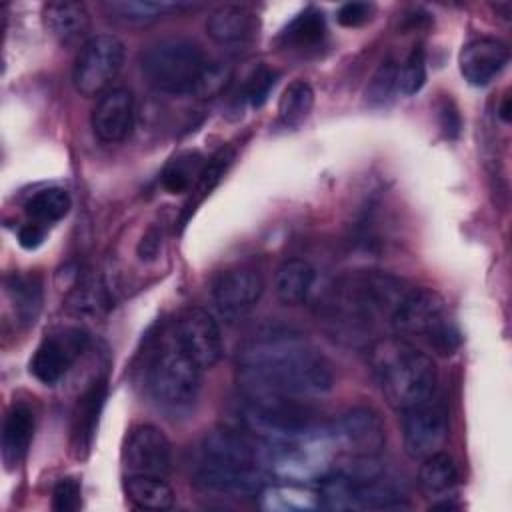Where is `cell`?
Wrapping results in <instances>:
<instances>
[{
  "label": "cell",
  "mask_w": 512,
  "mask_h": 512,
  "mask_svg": "<svg viewBox=\"0 0 512 512\" xmlns=\"http://www.w3.org/2000/svg\"><path fill=\"white\" fill-rule=\"evenodd\" d=\"M244 394L290 398L320 396L332 390V366L304 336L274 330L254 336L236 356Z\"/></svg>",
  "instance_id": "6da1fadb"
},
{
  "label": "cell",
  "mask_w": 512,
  "mask_h": 512,
  "mask_svg": "<svg viewBox=\"0 0 512 512\" xmlns=\"http://www.w3.org/2000/svg\"><path fill=\"white\" fill-rule=\"evenodd\" d=\"M408 286L386 272H352L334 282L326 298L328 320L346 336H366L378 322L392 320Z\"/></svg>",
  "instance_id": "7a4b0ae2"
},
{
  "label": "cell",
  "mask_w": 512,
  "mask_h": 512,
  "mask_svg": "<svg viewBox=\"0 0 512 512\" xmlns=\"http://www.w3.org/2000/svg\"><path fill=\"white\" fill-rule=\"evenodd\" d=\"M370 366L384 400L398 412L432 400L438 384V370L416 344L388 336L370 348Z\"/></svg>",
  "instance_id": "3957f363"
},
{
  "label": "cell",
  "mask_w": 512,
  "mask_h": 512,
  "mask_svg": "<svg viewBox=\"0 0 512 512\" xmlns=\"http://www.w3.org/2000/svg\"><path fill=\"white\" fill-rule=\"evenodd\" d=\"M200 378L202 368L182 350L172 328L166 326L152 344L144 368V384L150 398L172 414L186 412L198 398Z\"/></svg>",
  "instance_id": "277c9868"
},
{
  "label": "cell",
  "mask_w": 512,
  "mask_h": 512,
  "mask_svg": "<svg viewBox=\"0 0 512 512\" xmlns=\"http://www.w3.org/2000/svg\"><path fill=\"white\" fill-rule=\"evenodd\" d=\"M240 420L266 444L302 442L328 432L308 406L276 394H244Z\"/></svg>",
  "instance_id": "5b68a950"
},
{
  "label": "cell",
  "mask_w": 512,
  "mask_h": 512,
  "mask_svg": "<svg viewBox=\"0 0 512 512\" xmlns=\"http://www.w3.org/2000/svg\"><path fill=\"white\" fill-rule=\"evenodd\" d=\"M396 336L412 342L420 340L438 354H452L460 346V332L444 298L430 288H408L390 320Z\"/></svg>",
  "instance_id": "8992f818"
},
{
  "label": "cell",
  "mask_w": 512,
  "mask_h": 512,
  "mask_svg": "<svg viewBox=\"0 0 512 512\" xmlns=\"http://www.w3.org/2000/svg\"><path fill=\"white\" fill-rule=\"evenodd\" d=\"M206 54L188 38H164L150 44L140 56V68L148 84L164 94H192Z\"/></svg>",
  "instance_id": "52a82bcc"
},
{
  "label": "cell",
  "mask_w": 512,
  "mask_h": 512,
  "mask_svg": "<svg viewBox=\"0 0 512 512\" xmlns=\"http://www.w3.org/2000/svg\"><path fill=\"white\" fill-rule=\"evenodd\" d=\"M124 64V44L114 34H96L88 38L72 68L74 88L82 96H102Z\"/></svg>",
  "instance_id": "ba28073f"
},
{
  "label": "cell",
  "mask_w": 512,
  "mask_h": 512,
  "mask_svg": "<svg viewBox=\"0 0 512 512\" xmlns=\"http://www.w3.org/2000/svg\"><path fill=\"white\" fill-rule=\"evenodd\" d=\"M328 432L302 442L268 444L264 454L266 468L280 480L286 482H308L322 480L332 468L328 458Z\"/></svg>",
  "instance_id": "9c48e42d"
},
{
  "label": "cell",
  "mask_w": 512,
  "mask_h": 512,
  "mask_svg": "<svg viewBox=\"0 0 512 512\" xmlns=\"http://www.w3.org/2000/svg\"><path fill=\"white\" fill-rule=\"evenodd\" d=\"M330 442L348 456H378L386 446V428L380 414L368 406L342 412L328 426Z\"/></svg>",
  "instance_id": "30bf717a"
},
{
  "label": "cell",
  "mask_w": 512,
  "mask_h": 512,
  "mask_svg": "<svg viewBox=\"0 0 512 512\" xmlns=\"http://www.w3.org/2000/svg\"><path fill=\"white\" fill-rule=\"evenodd\" d=\"M88 346V334L82 328H60L42 338L30 358V374L46 384H56Z\"/></svg>",
  "instance_id": "8fae6325"
},
{
  "label": "cell",
  "mask_w": 512,
  "mask_h": 512,
  "mask_svg": "<svg viewBox=\"0 0 512 512\" xmlns=\"http://www.w3.org/2000/svg\"><path fill=\"white\" fill-rule=\"evenodd\" d=\"M182 350L202 368L210 370L222 358V336L216 320L202 308H186L170 324Z\"/></svg>",
  "instance_id": "7c38bea8"
},
{
  "label": "cell",
  "mask_w": 512,
  "mask_h": 512,
  "mask_svg": "<svg viewBox=\"0 0 512 512\" xmlns=\"http://www.w3.org/2000/svg\"><path fill=\"white\" fill-rule=\"evenodd\" d=\"M122 462L128 474L166 478L172 468V444L160 428L152 424H136L126 434Z\"/></svg>",
  "instance_id": "4fadbf2b"
},
{
  "label": "cell",
  "mask_w": 512,
  "mask_h": 512,
  "mask_svg": "<svg viewBox=\"0 0 512 512\" xmlns=\"http://www.w3.org/2000/svg\"><path fill=\"white\" fill-rule=\"evenodd\" d=\"M402 438L406 454L424 460L440 452L448 440V414L440 404H420L402 412Z\"/></svg>",
  "instance_id": "5bb4252c"
},
{
  "label": "cell",
  "mask_w": 512,
  "mask_h": 512,
  "mask_svg": "<svg viewBox=\"0 0 512 512\" xmlns=\"http://www.w3.org/2000/svg\"><path fill=\"white\" fill-rule=\"evenodd\" d=\"M262 292L264 278L250 266H236L222 272L212 286L214 304L228 322L244 318L258 304Z\"/></svg>",
  "instance_id": "9a60e30c"
},
{
  "label": "cell",
  "mask_w": 512,
  "mask_h": 512,
  "mask_svg": "<svg viewBox=\"0 0 512 512\" xmlns=\"http://www.w3.org/2000/svg\"><path fill=\"white\" fill-rule=\"evenodd\" d=\"M508 60L510 50L502 40L480 36L462 46L458 66L468 84L486 86L506 68Z\"/></svg>",
  "instance_id": "2e32d148"
},
{
  "label": "cell",
  "mask_w": 512,
  "mask_h": 512,
  "mask_svg": "<svg viewBox=\"0 0 512 512\" xmlns=\"http://www.w3.org/2000/svg\"><path fill=\"white\" fill-rule=\"evenodd\" d=\"M92 130L102 142H120L134 128V96L128 88L106 90L90 116Z\"/></svg>",
  "instance_id": "e0dca14e"
},
{
  "label": "cell",
  "mask_w": 512,
  "mask_h": 512,
  "mask_svg": "<svg viewBox=\"0 0 512 512\" xmlns=\"http://www.w3.org/2000/svg\"><path fill=\"white\" fill-rule=\"evenodd\" d=\"M194 482L206 492L228 496H258L266 486L258 466H210L200 462L194 472Z\"/></svg>",
  "instance_id": "ac0fdd59"
},
{
  "label": "cell",
  "mask_w": 512,
  "mask_h": 512,
  "mask_svg": "<svg viewBox=\"0 0 512 512\" xmlns=\"http://www.w3.org/2000/svg\"><path fill=\"white\" fill-rule=\"evenodd\" d=\"M208 36L222 46H244L258 38V14L240 4H224L210 12L206 20Z\"/></svg>",
  "instance_id": "d6986e66"
},
{
  "label": "cell",
  "mask_w": 512,
  "mask_h": 512,
  "mask_svg": "<svg viewBox=\"0 0 512 512\" xmlns=\"http://www.w3.org/2000/svg\"><path fill=\"white\" fill-rule=\"evenodd\" d=\"M200 464L210 466H256L258 454L252 442L230 428L208 432L200 446Z\"/></svg>",
  "instance_id": "ffe728a7"
},
{
  "label": "cell",
  "mask_w": 512,
  "mask_h": 512,
  "mask_svg": "<svg viewBox=\"0 0 512 512\" xmlns=\"http://www.w3.org/2000/svg\"><path fill=\"white\" fill-rule=\"evenodd\" d=\"M458 484V470L446 452H436L422 460L418 470V486L426 498L436 500L432 508H454L448 500L452 498Z\"/></svg>",
  "instance_id": "44dd1931"
},
{
  "label": "cell",
  "mask_w": 512,
  "mask_h": 512,
  "mask_svg": "<svg viewBox=\"0 0 512 512\" xmlns=\"http://www.w3.org/2000/svg\"><path fill=\"white\" fill-rule=\"evenodd\" d=\"M42 22L58 42L72 44L88 34L90 12L82 2L52 0L42 6Z\"/></svg>",
  "instance_id": "7402d4cb"
},
{
  "label": "cell",
  "mask_w": 512,
  "mask_h": 512,
  "mask_svg": "<svg viewBox=\"0 0 512 512\" xmlns=\"http://www.w3.org/2000/svg\"><path fill=\"white\" fill-rule=\"evenodd\" d=\"M32 436H34L32 410L22 402H14L6 412L4 424H2V462L6 464L8 470L16 468L24 460L30 448Z\"/></svg>",
  "instance_id": "603a6c76"
},
{
  "label": "cell",
  "mask_w": 512,
  "mask_h": 512,
  "mask_svg": "<svg viewBox=\"0 0 512 512\" xmlns=\"http://www.w3.org/2000/svg\"><path fill=\"white\" fill-rule=\"evenodd\" d=\"M106 398V380H94L92 386L78 398L74 418H72V448L76 456H86L90 450L100 410Z\"/></svg>",
  "instance_id": "cb8c5ba5"
},
{
  "label": "cell",
  "mask_w": 512,
  "mask_h": 512,
  "mask_svg": "<svg viewBox=\"0 0 512 512\" xmlns=\"http://www.w3.org/2000/svg\"><path fill=\"white\" fill-rule=\"evenodd\" d=\"M8 302L14 320L20 326H32L42 310V282L36 274L12 272L4 278Z\"/></svg>",
  "instance_id": "d4e9b609"
},
{
  "label": "cell",
  "mask_w": 512,
  "mask_h": 512,
  "mask_svg": "<svg viewBox=\"0 0 512 512\" xmlns=\"http://www.w3.org/2000/svg\"><path fill=\"white\" fill-rule=\"evenodd\" d=\"M314 278H316V272L306 260H300V258L284 260L278 266L274 276V290L278 300L288 306L302 304L312 290Z\"/></svg>",
  "instance_id": "484cf974"
},
{
  "label": "cell",
  "mask_w": 512,
  "mask_h": 512,
  "mask_svg": "<svg viewBox=\"0 0 512 512\" xmlns=\"http://www.w3.org/2000/svg\"><path fill=\"white\" fill-rule=\"evenodd\" d=\"M260 506L274 512H308L322 508L318 490H310L300 482H290L284 486H264L258 492Z\"/></svg>",
  "instance_id": "4316f807"
},
{
  "label": "cell",
  "mask_w": 512,
  "mask_h": 512,
  "mask_svg": "<svg viewBox=\"0 0 512 512\" xmlns=\"http://www.w3.org/2000/svg\"><path fill=\"white\" fill-rule=\"evenodd\" d=\"M326 38L324 14L316 8H306L296 14L280 34V44L288 50H312Z\"/></svg>",
  "instance_id": "83f0119b"
},
{
  "label": "cell",
  "mask_w": 512,
  "mask_h": 512,
  "mask_svg": "<svg viewBox=\"0 0 512 512\" xmlns=\"http://www.w3.org/2000/svg\"><path fill=\"white\" fill-rule=\"evenodd\" d=\"M124 492L128 500L142 510H166L174 504V490L160 476L128 474Z\"/></svg>",
  "instance_id": "f1b7e54d"
},
{
  "label": "cell",
  "mask_w": 512,
  "mask_h": 512,
  "mask_svg": "<svg viewBox=\"0 0 512 512\" xmlns=\"http://www.w3.org/2000/svg\"><path fill=\"white\" fill-rule=\"evenodd\" d=\"M202 168H204V158L198 152L188 150V152L176 154L174 158H170V162L164 166L160 174L164 190H168L170 194L190 192L198 182Z\"/></svg>",
  "instance_id": "f546056e"
},
{
  "label": "cell",
  "mask_w": 512,
  "mask_h": 512,
  "mask_svg": "<svg viewBox=\"0 0 512 512\" xmlns=\"http://www.w3.org/2000/svg\"><path fill=\"white\" fill-rule=\"evenodd\" d=\"M70 208H72L70 194L58 186L44 188L32 194L24 204V210L30 216V220L42 226L62 220L70 212Z\"/></svg>",
  "instance_id": "4dcf8cb0"
},
{
  "label": "cell",
  "mask_w": 512,
  "mask_h": 512,
  "mask_svg": "<svg viewBox=\"0 0 512 512\" xmlns=\"http://www.w3.org/2000/svg\"><path fill=\"white\" fill-rule=\"evenodd\" d=\"M66 306L76 314H102L112 306V298L104 280L96 274H88L68 294Z\"/></svg>",
  "instance_id": "1f68e13d"
},
{
  "label": "cell",
  "mask_w": 512,
  "mask_h": 512,
  "mask_svg": "<svg viewBox=\"0 0 512 512\" xmlns=\"http://www.w3.org/2000/svg\"><path fill=\"white\" fill-rule=\"evenodd\" d=\"M188 4L178 2H150V0H112L106 2L104 8L118 20L130 24H148L162 18L168 12L186 8Z\"/></svg>",
  "instance_id": "d6a6232c"
},
{
  "label": "cell",
  "mask_w": 512,
  "mask_h": 512,
  "mask_svg": "<svg viewBox=\"0 0 512 512\" xmlns=\"http://www.w3.org/2000/svg\"><path fill=\"white\" fill-rule=\"evenodd\" d=\"M312 108L314 90L304 80H294L292 84H288L278 100V116L290 128L300 126L310 116Z\"/></svg>",
  "instance_id": "836d02e7"
},
{
  "label": "cell",
  "mask_w": 512,
  "mask_h": 512,
  "mask_svg": "<svg viewBox=\"0 0 512 512\" xmlns=\"http://www.w3.org/2000/svg\"><path fill=\"white\" fill-rule=\"evenodd\" d=\"M232 158H234V152H232L230 148H222V150H218V152L204 164L198 182H196L194 188L190 190V192H192V200L186 204L184 218H186L190 212H194V208L212 192V188L220 182V178H222L224 172L228 170Z\"/></svg>",
  "instance_id": "e575fe53"
},
{
  "label": "cell",
  "mask_w": 512,
  "mask_h": 512,
  "mask_svg": "<svg viewBox=\"0 0 512 512\" xmlns=\"http://www.w3.org/2000/svg\"><path fill=\"white\" fill-rule=\"evenodd\" d=\"M398 80V64L394 58H384L378 68L374 70L372 78L366 84L364 98L370 106H382L390 100L392 92L396 90Z\"/></svg>",
  "instance_id": "d590c367"
},
{
  "label": "cell",
  "mask_w": 512,
  "mask_h": 512,
  "mask_svg": "<svg viewBox=\"0 0 512 512\" xmlns=\"http://www.w3.org/2000/svg\"><path fill=\"white\" fill-rule=\"evenodd\" d=\"M232 76H234V70L230 64L218 62V60H214V62L208 60L192 94L200 100H212V98L220 96L230 86Z\"/></svg>",
  "instance_id": "8d00e7d4"
},
{
  "label": "cell",
  "mask_w": 512,
  "mask_h": 512,
  "mask_svg": "<svg viewBox=\"0 0 512 512\" xmlns=\"http://www.w3.org/2000/svg\"><path fill=\"white\" fill-rule=\"evenodd\" d=\"M424 82H426V56L422 46H414L406 56V60L398 66L396 88L404 96H412L422 90Z\"/></svg>",
  "instance_id": "74e56055"
},
{
  "label": "cell",
  "mask_w": 512,
  "mask_h": 512,
  "mask_svg": "<svg viewBox=\"0 0 512 512\" xmlns=\"http://www.w3.org/2000/svg\"><path fill=\"white\" fill-rule=\"evenodd\" d=\"M276 72L270 70L268 66L260 64L258 68L252 70V74L246 78L244 86H242V98L252 106V108H260L268 96H270V90L274 88L276 84Z\"/></svg>",
  "instance_id": "f35d334b"
},
{
  "label": "cell",
  "mask_w": 512,
  "mask_h": 512,
  "mask_svg": "<svg viewBox=\"0 0 512 512\" xmlns=\"http://www.w3.org/2000/svg\"><path fill=\"white\" fill-rule=\"evenodd\" d=\"M52 506L58 512H74L82 506V486L78 478L64 476L54 484Z\"/></svg>",
  "instance_id": "ab89813d"
},
{
  "label": "cell",
  "mask_w": 512,
  "mask_h": 512,
  "mask_svg": "<svg viewBox=\"0 0 512 512\" xmlns=\"http://www.w3.org/2000/svg\"><path fill=\"white\" fill-rule=\"evenodd\" d=\"M372 14H374V4L370 2H346L338 8L336 20L344 28H358L370 22Z\"/></svg>",
  "instance_id": "60d3db41"
},
{
  "label": "cell",
  "mask_w": 512,
  "mask_h": 512,
  "mask_svg": "<svg viewBox=\"0 0 512 512\" xmlns=\"http://www.w3.org/2000/svg\"><path fill=\"white\" fill-rule=\"evenodd\" d=\"M438 120H440L442 132L448 138H456L460 134L462 120H460V114H458V110H456V106H454V102L450 98L442 100V104L438 108Z\"/></svg>",
  "instance_id": "b9f144b4"
},
{
  "label": "cell",
  "mask_w": 512,
  "mask_h": 512,
  "mask_svg": "<svg viewBox=\"0 0 512 512\" xmlns=\"http://www.w3.org/2000/svg\"><path fill=\"white\" fill-rule=\"evenodd\" d=\"M44 236H46V230L42 224L38 222H28L24 224L20 230H18V244L26 250H36L42 242H44Z\"/></svg>",
  "instance_id": "7bdbcfd3"
},
{
  "label": "cell",
  "mask_w": 512,
  "mask_h": 512,
  "mask_svg": "<svg viewBox=\"0 0 512 512\" xmlns=\"http://www.w3.org/2000/svg\"><path fill=\"white\" fill-rule=\"evenodd\" d=\"M162 246V232L158 228H148L138 242V256L142 260H154Z\"/></svg>",
  "instance_id": "ee69618b"
},
{
  "label": "cell",
  "mask_w": 512,
  "mask_h": 512,
  "mask_svg": "<svg viewBox=\"0 0 512 512\" xmlns=\"http://www.w3.org/2000/svg\"><path fill=\"white\" fill-rule=\"evenodd\" d=\"M510 112H512V102H510V96L506 94V96L502 98V104H500L498 114H500V118H502L504 122H510Z\"/></svg>",
  "instance_id": "f6af8a7d"
}]
</instances>
